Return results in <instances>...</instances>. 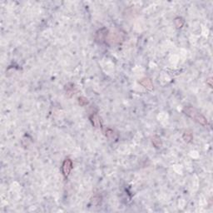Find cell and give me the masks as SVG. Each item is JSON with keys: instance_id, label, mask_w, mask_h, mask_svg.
<instances>
[{"instance_id": "cell-1", "label": "cell", "mask_w": 213, "mask_h": 213, "mask_svg": "<svg viewBox=\"0 0 213 213\" xmlns=\"http://www.w3.org/2000/svg\"><path fill=\"white\" fill-rule=\"evenodd\" d=\"M183 112L187 116L190 117L191 118H192L195 122H196L199 124H201L202 126H207L208 125V121L205 117V116H203L202 114L198 112L196 108H194L193 107H190V106H186L185 108H183Z\"/></svg>"}, {"instance_id": "cell-2", "label": "cell", "mask_w": 213, "mask_h": 213, "mask_svg": "<svg viewBox=\"0 0 213 213\" xmlns=\"http://www.w3.org/2000/svg\"><path fill=\"white\" fill-rule=\"evenodd\" d=\"M109 42L112 44H119L121 42L123 41V35L121 32H108V37L106 42Z\"/></svg>"}, {"instance_id": "cell-3", "label": "cell", "mask_w": 213, "mask_h": 213, "mask_svg": "<svg viewBox=\"0 0 213 213\" xmlns=\"http://www.w3.org/2000/svg\"><path fill=\"white\" fill-rule=\"evenodd\" d=\"M73 161L71 160L70 158H66L63 161V165H62V172H63V175L65 178H67L68 176L70 175L71 171L73 169Z\"/></svg>"}, {"instance_id": "cell-4", "label": "cell", "mask_w": 213, "mask_h": 213, "mask_svg": "<svg viewBox=\"0 0 213 213\" xmlns=\"http://www.w3.org/2000/svg\"><path fill=\"white\" fill-rule=\"evenodd\" d=\"M108 34V30L105 28H102L101 29L97 30L95 34V41L97 44H104L107 40V37Z\"/></svg>"}, {"instance_id": "cell-5", "label": "cell", "mask_w": 213, "mask_h": 213, "mask_svg": "<svg viewBox=\"0 0 213 213\" xmlns=\"http://www.w3.org/2000/svg\"><path fill=\"white\" fill-rule=\"evenodd\" d=\"M89 119H90L93 126H94L95 127H97V128H102V120H101V117L98 116V114L93 113L92 115H90Z\"/></svg>"}, {"instance_id": "cell-6", "label": "cell", "mask_w": 213, "mask_h": 213, "mask_svg": "<svg viewBox=\"0 0 213 213\" xmlns=\"http://www.w3.org/2000/svg\"><path fill=\"white\" fill-rule=\"evenodd\" d=\"M139 83L143 86V88H146V90L152 91L153 89V83H152V80L150 78H142L139 81Z\"/></svg>"}, {"instance_id": "cell-7", "label": "cell", "mask_w": 213, "mask_h": 213, "mask_svg": "<svg viewBox=\"0 0 213 213\" xmlns=\"http://www.w3.org/2000/svg\"><path fill=\"white\" fill-rule=\"evenodd\" d=\"M65 92H66V94L68 97H72L75 94V92H76V88H75V85L72 83V82H69L67 84L65 85Z\"/></svg>"}, {"instance_id": "cell-8", "label": "cell", "mask_w": 213, "mask_h": 213, "mask_svg": "<svg viewBox=\"0 0 213 213\" xmlns=\"http://www.w3.org/2000/svg\"><path fill=\"white\" fill-rule=\"evenodd\" d=\"M182 138H183V140L185 141L186 143H191L193 139L192 131H191V130H186V131H184L183 135H182Z\"/></svg>"}, {"instance_id": "cell-9", "label": "cell", "mask_w": 213, "mask_h": 213, "mask_svg": "<svg viewBox=\"0 0 213 213\" xmlns=\"http://www.w3.org/2000/svg\"><path fill=\"white\" fill-rule=\"evenodd\" d=\"M152 145L156 147V148H160L161 146H162V139L158 136H154L152 138Z\"/></svg>"}, {"instance_id": "cell-10", "label": "cell", "mask_w": 213, "mask_h": 213, "mask_svg": "<svg viewBox=\"0 0 213 213\" xmlns=\"http://www.w3.org/2000/svg\"><path fill=\"white\" fill-rule=\"evenodd\" d=\"M184 20L183 18H181V17H177V18L174 19V24L177 29H181L182 28L184 25Z\"/></svg>"}, {"instance_id": "cell-11", "label": "cell", "mask_w": 213, "mask_h": 213, "mask_svg": "<svg viewBox=\"0 0 213 213\" xmlns=\"http://www.w3.org/2000/svg\"><path fill=\"white\" fill-rule=\"evenodd\" d=\"M102 201V196L99 195H96L92 197L91 199V203L93 206H98Z\"/></svg>"}, {"instance_id": "cell-12", "label": "cell", "mask_w": 213, "mask_h": 213, "mask_svg": "<svg viewBox=\"0 0 213 213\" xmlns=\"http://www.w3.org/2000/svg\"><path fill=\"white\" fill-rule=\"evenodd\" d=\"M105 135L106 137L109 138V139H112L114 138V131L111 128H106L105 129Z\"/></svg>"}, {"instance_id": "cell-13", "label": "cell", "mask_w": 213, "mask_h": 213, "mask_svg": "<svg viewBox=\"0 0 213 213\" xmlns=\"http://www.w3.org/2000/svg\"><path fill=\"white\" fill-rule=\"evenodd\" d=\"M78 103L80 106L85 107L88 104V101L84 97H78Z\"/></svg>"}, {"instance_id": "cell-14", "label": "cell", "mask_w": 213, "mask_h": 213, "mask_svg": "<svg viewBox=\"0 0 213 213\" xmlns=\"http://www.w3.org/2000/svg\"><path fill=\"white\" fill-rule=\"evenodd\" d=\"M207 83L209 85L210 88H211V86H212V85H211V78H209L208 80H207Z\"/></svg>"}]
</instances>
